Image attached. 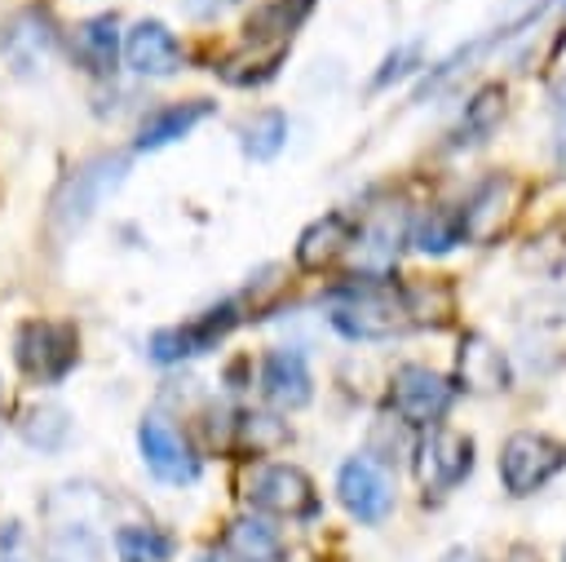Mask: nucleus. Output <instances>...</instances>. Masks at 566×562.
I'll return each mask as SVG.
<instances>
[{
	"label": "nucleus",
	"mask_w": 566,
	"mask_h": 562,
	"mask_svg": "<svg viewBox=\"0 0 566 562\" xmlns=\"http://www.w3.org/2000/svg\"><path fill=\"white\" fill-rule=\"evenodd\" d=\"M358 279V274H354ZM411 319H407V301H402V288L385 283V279H358V283H345L336 292V310H332V327L345 332L349 341H380V336H394L402 332Z\"/></svg>",
	"instance_id": "nucleus-1"
},
{
	"label": "nucleus",
	"mask_w": 566,
	"mask_h": 562,
	"mask_svg": "<svg viewBox=\"0 0 566 562\" xmlns=\"http://www.w3.org/2000/svg\"><path fill=\"white\" fill-rule=\"evenodd\" d=\"M124 173H128V159L124 155H93L88 164H80L53 195V235L66 239L75 230H84L93 221V212L124 186Z\"/></svg>",
	"instance_id": "nucleus-2"
},
{
	"label": "nucleus",
	"mask_w": 566,
	"mask_h": 562,
	"mask_svg": "<svg viewBox=\"0 0 566 562\" xmlns=\"http://www.w3.org/2000/svg\"><path fill=\"white\" fill-rule=\"evenodd\" d=\"M13 354L18 367L35 381H62L75 358H80V336L71 323H53V319H31L18 327L13 336Z\"/></svg>",
	"instance_id": "nucleus-3"
},
{
	"label": "nucleus",
	"mask_w": 566,
	"mask_h": 562,
	"mask_svg": "<svg viewBox=\"0 0 566 562\" xmlns=\"http://www.w3.org/2000/svg\"><path fill=\"white\" fill-rule=\"evenodd\" d=\"M562 465H566V447L548 434H535V429H517L500 447V478L513 496L539 491L553 473H562Z\"/></svg>",
	"instance_id": "nucleus-4"
},
{
	"label": "nucleus",
	"mask_w": 566,
	"mask_h": 562,
	"mask_svg": "<svg viewBox=\"0 0 566 562\" xmlns=\"http://www.w3.org/2000/svg\"><path fill=\"white\" fill-rule=\"evenodd\" d=\"M517 204H522V186L513 177H500V173L486 177L473 190V199L464 208H455L460 212V239H469V243H495L513 226Z\"/></svg>",
	"instance_id": "nucleus-5"
},
{
	"label": "nucleus",
	"mask_w": 566,
	"mask_h": 562,
	"mask_svg": "<svg viewBox=\"0 0 566 562\" xmlns=\"http://www.w3.org/2000/svg\"><path fill=\"white\" fill-rule=\"evenodd\" d=\"M234 323H239V301H221V305L203 310V314L190 319V323L159 327V332L150 336V358H155V363H181V358L208 354Z\"/></svg>",
	"instance_id": "nucleus-6"
},
{
	"label": "nucleus",
	"mask_w": 566,
	"mask_h": 562,
	"mask_svg": "<svg viewBox=\"0 0 566 562\" xmlns=\"http://www.w3.org/2000/svg\"><path fill=\"white\" fill-rule=\"evenodd\" d=\"M455 398V385L447 376H438L433 367H420V363H407L394 372V412L407 420V425H433L447 416Z\"/></svg>",
	"instance_id": "nucleus-7"
},
{
	"label": "nucleus",
	"mask_w": 566,
	"mask_h": 562,
	"mask_svg": "<svg viewBox=\"0 0 566 562\" xmlns=\"http://www.w3.org/2000/svg\"><path fill=\"white\" fill-rule=\"evenodd\" d=\"M473 469V443L455 429H429L424 443L416 447V473L424 491H451L469 478Z\"/></svg>",
	"instance_id": "nucleus-8"
},
{
	"label": "nucleus",
	"mask_w": 566,
	"mask_h": 562,
	"mask_svg": "<svg viewBox=\"0 0 566 562\" xmlns=\"http://www.w3.org/2000/svg\"><path fill=\"white\" fill-rule=\"evenodd\" d=\"M248 496H252L256 509L283 513V518H305V513H314V504H318L310 473L296 469V465H261V469L252 473V482H248Z\"/></svg>",
	"instance_id": "nucleus-9"
},
{
	"label": "nucleus",
	"mask_w": 566,
	"mask_h": 562,
	"mask_svg": "<svg viewBox=\"0 0 566 562\" xmlns=\"http://www.w3.org/2000/svg\"><path fill=\"white\" fill-rule=\"evenodd\" d=\"M53 44H57V31H53V22H49L40 9L18 13V18L4 27V35H0V53H4L9 71L22 75V80H31V75H40V71L49 66Z\"/></svg>",
	"instance_id": "nucleus-10"
},
{
	"label": "nucleus",
	"mask_w": 566,
	"mask_h": 562,
	"mask_svg": "<svg viewBox=\"0 0 566 562\" xmlns=\"http://www.w3.org/2000/svg\"><path fill=\"white\" fill-rule=\"evenodd\" d=\"M137 447H142V460L150 465L155 478H164V482H195L199 460H195L190 443L164 416H146L137 425Z\"/></svg>",
	"instance_id": "nucleus-11"
},
{
	"label": "nucleus",
	"mask_w": 566,
	"mask_h": 562,
	"mask_svg": "<svg viewBox=\"0 0 566 562\" xmlns=\"http://www.w3.org/2000/svg\"><path fill=\"white\" fill-rule=\"evenodd\" d=\"M336 496H340V504H345L358 522H380V518L389 513V504H394V487H389L385 469H380L376 460H367V456H354V460L340 465V473H336Z\"/></svg>",
	"instance_id": "nucleus-12"
},
{
	"label": "nucleus",
	"mask_w": 566,
	"mask_h": 562,
	"mask_svg": "<svg viewBox=\"0 0 566 562\" xmlns=\"http://www.w3.org/2000/svg\"><path fill=\"white\" fill-rule=\"evenodd\" d=\"M124 58H128V66H133L137 75L164 80V75H172V71L181 66V44H177V35H172L164 22L142 18V22L128 31V40H124Z\"/></svg>",
	"instance_id": "nucleus-13"
},
{
	"label": "nucleus",
	"mask_w": 566,
	"mask_h": 562,
	"mask_svg": "<svg viewBox=\"0 0 566 562\" xmlns=\"http://www.w3.org/2000/svg\"><path fill=\"white\" fill-rule=\"evenodd\" d=\"M402 239H407V217H402V208H398V204H394V208H380V212L358 230V270H363L367 279H380V274L394 266Z\"/></svg>",
	"instance_id": "nucleus-14"
},
{
	"label": "nucleus",
	"mask_w": 566,
	"mask_h": 562,
	"mask_svg": "<svg viewBox=\"0 0 566 562\" xmlns=\"http://www.w3.org/2000/svg\"><path fill=\"white\" fill-rule=\"evenodd\" d=\"M455 381L473 394H495V389H509V363L482 332H469L455 354Z\"/></svg>",
	"instance_id": "nucleus-15"
},
{
	"label": "nucleus",
	"mask_w": 566,
	"mask_h": 562,
	"mask_svg": "<svg viewBox=\"0 0 566 562\" xmlns=\"http://www.w3.org/2000/svg\"><path fill=\"white\" fill-rule=\"evenodd\" d=\"M261 389L274 407H305L310 403V367L301 350H270L261 363Z\"/></svg>",
	"instance_id": "nucleus-16"
},
{
	"label": "nucleus",
	"mask_w": 566,
	"mask_h": 562,
	"mask_svg": "<svg viewBox=\"0 0 566 562\" xmlns=\"http://www.w3.org/2000/svg\"><path fill=\"white\" fill-rule=\"evenodd\" d=\"M212 115V102L208 97H190V102H172V106H159L155 115H146L142 119V128H137V150H164V146H172V142H181L195 124H203Z\"/></svg>",
	"instance_id": "nucleus-17"
},
{
	"label": "nucleus",
	"mask_w": 566,
	"mask_h": 562,
	"mask_svg": "<svg viewBox=\"0 0 566 562\" xmlns=\"http://www.w3.org/2000/svg\"><path fill=\"white\" fill-rule=\"evenodd\" d=\"M354 243V221L345 212H323L318 221H310L296 239V266L301 270H327L345 248Z\"/></svg>",
	"instance_id": "nucleus-18"
},
{
	"label": "nucleus",
	"mask_w": 566,
	"mask_h": 562,
	"mask_svg": "<svg viewBox=\"0 0 566 562\" xmlns=\"http://www.w3.org/2000/svg\"><path fill=\"white\" fill-rule=\"evenodd\" d=\"M75 58L93 75L115 71V58H119V18L115 13H97V18L80 22L75 27Z\"/></svg>",
	"instance_id": "nucleus-19"
},
{
	"label": "nucleus",
	"mask_w": 566,
	"mask_h": 562,
	"mask_svg": "<svg viewBox=\"0 0 566 562\" xmlns=\"http://www.w3.org/2000/svg\"><path fill=\"white\" fill-rule=\"evenodd\" d=\"M226 549L239 562H279L283 558V540L265 518H234L226 527Z\"/></svg>",
	"instance_id": "nucleus-20"
},
{
	"label": "nucleus",
	"mask_w": 566,
	"mask_h": 562,
	"mask_svg": "<svg viewBox=\"0 0 566 562\" xmlns=\"http://www.w3.org/2000/svg\"><path fill=\"white\" fill-rule=\"evenodd\" d=\"M40 562H102V540L84 522H62L44 535Z\"/></svg>",
	"instance_id": "nucleus-21"
},
{
	"label": "nucleus",
	"mask_w": 566,
	"mask_h": 562,
	"mask_svg": "<svg viewBox=\"0 0 566 562\" xmlns=\"http://www.w3.org/2000/svg\"><path fill=\"white\" fill-rule=\"evenodd\" d=\"M283 142H287V115H283V111H256V115L239 128V146H243V155L256 159V164L274 159V155L283 150Z\"/></svg>",
	"instance_id": "nucleus-22"
},
{
	"label": "nucleus",
	"mask_w": 566,
	"mask_h": 562,
	"mask_svg": "<svg viewBox=\"0 0 566 562\" xmlns=\"http://www.w3.org/2000/svg\"><path fill=\"white\" fill-rule=\"evenodd\" d=\"M314 0H270L256 18H248V40L261 44V40H274V44H287V35L296 31V22L310 13Z\"/></svg>",
	"instance_id": "nucleus-23"
},
{
	"label": "nucleus",
	"mask_w": 566,
	"mask_h": 562,
	"mask_svg": "<svg viewBox=\"0 0 566 562\" xmlns=\"http://www.w3.org/2000/svg\"><path fill=\"white\" fill-rule=\"evenodd\" d=\"M22 438L31 443V447H40V451H57L66 438H71V416H66V407H57V403H40V407H31L27 416H22Z\"/></svg>",
	"instance_id": "nucleus-24"
},
{
	"label": "nucleus",
	"mask_w": 566,
	"mask_h": 562,
	"mask_svg": "<svg viewBox=\"0 0 566 562\" xmlns=\"http://www.w3.org/2000/svg\"><path fill=\"white\" fill-rule=\"evenodd\" d=\"M115 553H119V562H168L172 540L159 527L133 522V527H119L115 531Z\"/></svg>",
	"instance_id": "nucleus-25"
},
{
	"label": "nucleus",
	"mask_w": 566,
	"mask_h": 562,
	"mask_svg": "<svg viewBox=\"0 0 566 562\" xmlns=\"http://www.w3.org/2000/svg\"><path fill=\"white\" fill-rule=\"evenodd\" d=\"M411 243H416L420 252H447V248H455V243H460V212H455V208H429V212L416 221Z\"/></svg>",
	"instance_id": "nucleus-26"
},
{
	"label": "nucleus",
	"mask_w": 566,
	"mask_h": 562,
	"mask_svg": "<svg viewBox=\"0 0 566 562\" xmlns=\"http://www.w3.org/2000/svg\"><path fill=\"white\" fill-rule=\"evenodd\" d=\"M517 261H522V270H535V274H544V279L566 274V230H544V235H535V239L517 252Z\"/></svg>",
	"instance_id": "nucleus-27"
},
{
	"label": "nucleus",
	"mask_w": 566,
	"mask_h": 562,
	"mask_svg": "<svg viewBox=\"0 0 566 562\" xmlns=\"http://www.w3.org/2000/svg\"><path fill=\"white\" fill-rule=\"evenodd\" d=\"M500 115H504V89H500V84H486V89H478V93H473V102L464 106V119H460V137H464V133H469V142L486 137V133L500 124Z\"/></svg>",
	"instance_id": "nucleus-28"
},
{
	"label": "nucleus",
	"mask_w": 566,
	"mask_h": 562,
	"mask_svg": "<svg viewBox=\"0 0 566 562\" xmlns=\"http://www.w3.org/2000/svg\"><path fill=\"white\" fill-rule=\"evenodd\" d=\"M234 425H239V438H243V447H252V451H265V447H274V443H283V438H287V429H283L274 416H261V412H252V416H239Z\"/></svg>",
	"instance_id": "nucleus-29"
},
{
	"label": "nucleus",
	"mask_w": 566,
	"mask_h": 562,
	"mask_svg": "<svg viewBox=\"0 0 566 562\" xmlns=\"http://www.w3.org/2000/svg\"><path fill=\"white\" fill-rule=\"evenodd\" d=\"M0 562H27V531L22 522H0Z\"/></svg>",
	"instance_id": "nucleus-30"
},
{
	"label": "nucleus",
	"mask_w": 566,
	"mask_h": 562,
	"mask_svg": "<svg viewBox=\"0 0 566 562\" xmlns=\"http://www.w3.org/2000/svg\"><path fill=\"white\" fill-rule=\"evenodd\" d=\"M411 62H416V44H402L398 53H389V58H385V71L376 75V89H385L389 80H398V75H407V71H411Z\"/></svg>",
	"instance_id": "nucleus-31"
},
{
	"label": "nucleus",
	"mask_w": 566,
	"mask_h": 562,
	"mask_svg": "<svg viewBox=\"0 0 566 562\" xmlns=\"http://www.w3.org/2000/svg\"><path fill=\"white\" fill-rule=\"evenodd\" d=\"M226 4H230V0H181V9H186L190 18H217Z\"/></svg>",
	"instance_id": "nucleus-32"
},
{
	"label": "nucleus",
	"mask_w": 566,
	"mask_h": 562,
	"mask_svg": "<svg viewBox=\"0 0 566 562\" xmlns=\"http://www.w3.org/2000/svg\"><path fill=\"white\" fill-rule=\"evenodd\" d=\"M504 562H539V553H535V549H531V544H513V549H509V558H504Z\"/></svg>",
	"instance_id": "nucleus-33"
},
{
	"label": "nucleus",
	"mask_w": 566,
	"mask_h": 562,
	"mask_svg": "<svg viewBox=\"0 0 566 562\" xmlns=\"http://www.w3.org/2000/svg\"><path fill=\"white\" fill-rule=\"evenodd\" d=\"M442 562H478V558H473V553H469V549H451V553H447V558H442Z\"/></svg>",
	"instance_id": "nucleus-34"
},
{
	"label": "nucleus",
	"mask_w": 566,
	"mask_h": 562,
	"mask_svg": "<svg viewBox=\"0 0 566 562\" xmlns=\"http://www.w3.org/2000/svg\"><path fill=\"white\" fill-rule=\"evenodd\" d=\"M195 562H221V558H217V553H199Z\"/></svg>",
	"instance_id": "nucleus-35"
},
{
	"label": "nucleus",
	"mask_w": 566,
	"mask_h": 562,
	"mask_svg": "<svg viewBox=\"0 0 566 562\" xmlns=\"http://www.w3.org/2000/svg\"><path fill=\"white\" fill-rule=\"evenodd\" d=\"M562 562H566V549H562Z\"/></svg>",
	"instance_id": "nucleus-36"
}]
</instances>
